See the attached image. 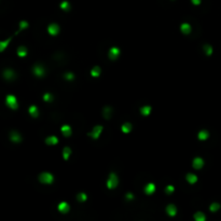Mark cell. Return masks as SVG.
<instances>
[{"mask_svg":"<svg viewBox=\"0 0 221 221\" xmlns=\"http://www.w3.org/2000/svg\"><path fill=\"white\" fill-rule=\"evenodd\" d=\"M5 105L11 110H18V98L14 95H7L5 97Z\"/></svg>","mask_w":221,"mask_h":221,"instance_id":"obj_3","label":"cell"},{"mask_svg":"<svg viewBox=\"0 0 221 221\" xmlns=\"http://www.w3.org/2000/svg\"><path fill=\"white\" fill-rule=\"evenodd\" d=\"M155 190H156V187H155V185L153 182L147 183L146 186H145V189H144V191H145V193H146L147 195H152L155 192Z\"/></svg>","mask_w":221,"mask_h":221,"instance_id":"obj_12","label":"cell"},{"mask_svg":"<svg viewBox=\"0 0 221 221\" xmlns=\"http://www.w3.org/2000/svg\"><path fill=\"white\" fill-rule=\"evenodd\" d=\"M191 2H192L194 5H201V2H202V0H191Z\"/></svg>","mask_w":221,"mask_h":221,"instance_id":"obj_37","label":"cell"},{"mask_svg":"<svg viewBox=\"0 0 221 221\" xmlns=\"http://www.w3.org/2000/svg\"><path fill=\"white\" fill-rule=\"evenodd\" d=\"M57 209L61 214L66 215V214H68L69 210H70V206H69V204L67 203V202H61V203L57 205Z\"/></svg>","mask_w":221,"mask_h":221,"instance_id":"obj_10","label":"cell"},{"mask_svg":"<svg viewBox=\"0 0 221 221\" xmlns=\"http://www.w3.org/2000/svg\"><path fill=\"white\" fill-rule=\"evenodd\" d=\"M125 199H127V201H133V199H135V196H134V194H133V193L128 192V193H126V195H125Z\"/></svg>","mask_w":221,"mask_h":221,"instance_id":"obj_36","label":"cell"},{"mask_svg":"<svg viewBox=\"0 0 221 221\" xmlns=\"http://www.w3.org/2000/svg\"><path fill=\"white\" fill-rule=\"evenodd\" d=\"M139 111H140V115H141L142 117H148V115H150L151 111H152V108H151V106H149V105H146V106H142L141 108L139 109Z\"/></svg>","mask_w":221,"mask_h":221,"instance_id":"obj_19","label":"cell"},{"mask_svg":"<svg viewBox=\"0 0 221 221\" xmlns=\"http://www.w3.org/2000/svg\"><path fill=\"white\" fill-rule=\"evenodd\" d=\"M61 31V27L58 26V24L56 23H52L48 26V32L51 36H57Z\"/></svg>","mask_w":221,"mask_h":221,"instance_id":"obj_9","label":"cell"},{"mask_svg":"<svg viewBox=\"0 0 221 221\" xmlns=\"http://www.w3.org/2000/svg\"><path fill=\"white\" fill-rule=\"evenodd\" d=\"M197 176L195 175V174H193V172H189V174H187V176H186V180L190 185H194V183H196L197 182Z\"/></svg>","mask_w":221,"mask_h":221,"instance_id":"obj_17","label":"cell"},{"mask_svg":"<svg viewBox=\"0 0 221 221\" xmlns=\"http://www.w3.org/2000/svg\"><path fill=\"white\" fill-rule=\"evenodd\" d=\"M9 138L10 140L12 142H14V144H20V142H22L23 140L22 135H21L18 131H11L9 135Z\"/></svg>","mask_w":221,"mask_h":221,"instance_id":"obj_8","label":"cell"},{"mask_svg":"<svg viewBox=\"0 0 221 221\" xmlns=\"http://www.w3.org/2000/svg\"><path fill=\"white\" fill-rule=\"evenodd\" d=\"M2 78L7 81H13L16 79V72L11 68H5V70L2 71Z\"/></svg>","mask_w":221,"mask_h":221,"instance_id":"obj_6","label":"cell"},{"mask_svg":"<svg viewBox=\"0 0 221 221\" xmlns=\"http://www.w3.org/2000/svg\"><path fill=\"white\" fill-rule=\"evenodd\" d=\"M204 164H205V162H204V160L202 159L201 156H196V158H194L193 161H192V166H193L194 169H201V168H203Z\"/></svg>","mask_w":221,"mask_h":221,"instance_id":"obj_11","label":"cell"},{"mask_svg":"<svg viewBox=\"0 0 221 221\" xmlns=\"http://www.w3.org/2000/svg\"><path fill=\"white\" fill-rule=\"evenodd\" d=\"M221 205L219 203H217V202H214V203L210 204V206H209V210L212 212H217L219 209H220Z\"/></svg>","mask_w":221,"mask_h":221,"instance_id":"obj_32","label":"cell"},{"mask_svg":"<svg viewBox=\"0 0 221 221\" xmlns=\"http://www.w3.org/2000/svg\"><path fill=\"white\" fill-rule=\"evenodd\" d=\"M165 193L167 195H170L172 193H174V191H175V187L172 186V185H168V186L165 187Z\"/></svg>","mask_w":221,"mask_h":221,"instance_id":"obj_35","label":"cell"},{"mask_svg":"<svg viewBox=\"0 0 221 221\" xmlns=\"http://www.w3.org/2000/svg\"><path fill=\"white\" fill-rule=\"evenodd\" d=\"M195 221H205L206 220V215L203 212H196L193 216Z\"/></svg>","mask_w":221,"mask_h":221,"instance_id":"obj_26","label":"cell"},{"mask_svg":"<svg viewBox=\"0 0 221 221\" xmlns=\"http://www.w3.org/2000/svg\"><path fill=\"white\" fill-rule=\"evenodd\" d=\"M27 53H28V51H27V48L26 46H24V45H21V46H18V51H16V54H18V57H26L27 56Z\"/></svg>","mask_w":221,"mask_h":221,"instance_id":"obj_21","label":"cell"},{"mask_svg":"<svg viewBox=\"0 0 221 221\" xmlns=\"http://www.w3.org/2000/svg\"><path fill=\"white\" fill-rule=\"evenodd\" d=\"M42 98H43V100H44L45 102H53L54 96H53V95H52L51 93L46 92V93H44V94H43Z\"/></svg>","mask_w":221,"mask_h":221,"instance_id":"obj_33","label":"cell"},{"mask_svg":"<svg viewBox=\"0 0 221 221\" xmlns=\"http://www.w3.org/2000/svg\"><path fill=\"white\" fill-rule=\"evenodd\" d=\"M59 8L63 10V11H65V12H68L69 10H70V3L67 1V0H64L61 2V5H59Z\"/></svg>","mask_w":221,"mask_h":221,"instance_id":"obj_29","label":"cell"},{"mask_svg":"<svg viewBox=\"0 0 221 221\" xmlns=\"http://www.w3.org/2000/svg\"><path fill=\"white\" fill-rule=\"evenodd\" d=\"M64 78H65V80H67V81H73L75 78V75L73 72H66L65 75H64Z\"/></svg>","mask_w":221,"mask_h":221,"instance_id":"obj_34","label":"cell"},{"mask_svg":"<svg viewBox=\"0 0 221 221\" xmlns=\"http://www.w3.org/2000/svg\"><path fill=\"white\" fill-rule=\"evenodd\" d=\"M71 155V149L69 147H65L64 149H63V158L65 161H68L69 158H70Z\"/></svg>","mask_w":221,"mask_h":221,"instance_id":"obj_27","label":"cell"},{"mask_svg":"<svg viewBox=\"0 0 221 221\" xmlns=\"http://www.w3.org/2000/svg\"><path fill=\"white\" fill-rule=\"evenodd\" d=\"M38 179H39V181L41 182V183H43V185H52L54 182L53 174L48 172H41L39 175V177H38Z\"/></svg>","mask_w":221,"mask_h":221,"instance_id":"obj_2","label":"cell"},{"mask_svg":"<svg viewBox=\"0 0 221 221\" xmlns=\"http://www.w3.org/2000/svg\"><path fill=\"white\" fill-rule=\"evenodd\" d=\"M165 210H166V214L169 217H175L177 215V207L174 204H168Z\"/></svg>","mask_w":221,"mask_h":221,"instance_id":"obj_13","label":"cell"},{"mask_svg":"<svg viewBox=\"0 0 221 221\" xmlns=\"http://www.w3.org/2000/svg\"><path fill=\"white\" fill-rule=\"evenodd\" d=\"M11 40H12V37H10V38H8V39H5V40H2V41H0V53L3 52V51L8 48V45L10 44Z\"/></svg>","mask_w":221,"mask_h":221,"instance_id":"obj_22","label":"cell"},{"mask_svg":"<svg viewBox=\"0 0 221 221\" xmlns=\"http://www.w3.org/2000/svg\"><path fill=\"white\" fill-rule=\"evenodd\" d=\"M45 68H44L41 64H36V65H34V67H32V73L35 75V77H37V78H42V77H44L45 75Z\"/></svg>","mask_w":221,"mask_h":221,"instance_id":"obj_4","label":"cell"},{"mask_svg":"<svg viewBox=\"0 0 221 221\" xmlns=\"http://www.w3.org/2000/svg\"><path fill=\"white\" fill-rule=\"evenodd\" d=\"M180 30H181L183 35H189L192 31V27H191L189 23H182L181 25H180Z\"/></svg>","mask_w":221,"mask_h":221,"instance_id":"obj_15","label":"cell"},{"mask_svg":"<svg viewBox=\"0 0 221 221\" xmlns=\"http://www.w3.org/2000/svg\"><path fill=\"white\" fill-rule=\"evenodd\" d=\"M133 129V125L131 123H128V122H125V123L122 124V126H121V131L124 133V134H128V133H131Z\"/></svg>","mask_w":221,"mask_h":221,"instance_id":"obj_23","label":"cell"},{"mask_svg":"<svg viewBox=\"0 0 221 221\" xmlns=\"http://www.w3.org/2000/svg\"><path fill=\"white\" fill-rule=\"evenodd\" d=\"M77 201L79 202V203H84L86 199H88V195H86V193H84V192H80V193H78L77 194Z\"/></svg>","mask_w":221,"mask_h":221,"instance_id":"obj_28","label":"cell"},{"mask_svg":"<svg viewBox=\"0 0 221 221\" xmlns=\"http://www.w3.org/2000/svg\"><path fill=\"white\" fill-rule=\"evenodd\" d=\"M203 51L207 56H210L212 54V52H214V49H212V46L210 44H205L203 46Z\"/></svg>","mask_w":221,"mask_h":221,"instance_id":"obj_30","label":"cell"},{"mask_svg":"<svg viewBox=\"0 0 221 221\" xmlns=\"http://www.w3.org/2000/svg\"><path fill=\"white\" fill-rule=\"evenodd\" d=\"M208 137H209V132L206 131V129H202V131H199V134H197V138H199V140H202V141L208 139Z\"/></svg>","mask_w":221,"mask_h":221,"instance_id":"obj_24","label":"cell"},{"mask_svg":"<svg viewBox=\"0 0 221 221\" xmlns=\"http://www.w3.org/2000/svg\"><path fill=\"white\" fill-rule=\"evenodd\" d=\"M102 131H104V127H102V125H95L92 129V132H90L88 134L90 137L92 138V139H98V138L100 137V135H102Z\"/></svg>","mask_w":221,"mask_h":221,"instance_id":"obj_5","label":"cell"},{"mask_svg":"<svg viewBox=\"0 0 221 221\" xmlns=\"http://www.w3.org/2000/svg\"><path fill=\"white\" fill-rule=\"evenodd\" d=\"M45 144L48 146H55V145L58 144V138L56 136H54V135H51L48 138H45Z\"/></svg>","mask_w":221,"mask_h":221,"instance_id":"obj_18","label":"cell"},{"mask_svg":"<svg viewBox=\"0 0 221 221\" xmlns=\"http://www.w3.org/2000/svg\"><path fill=\"white\" fill-rule=\"evenodd\" d=\"M100 75H102V68L99 66H94L91 70V75L93 78H98Z\"/></svg>","mask_w":221,"mask_h":221,"instance_id":"obj_25","label":"cell"},{"mask_svg":"<svg viewBox=\"0 0 221 221\" xmlns=\"http://www.w3.org/2000/svg\"><path fill=\"white\" fill-rule=\"evenodd\" d=\"M120 54H121V50L118 46H112V48L109 49L108 57L110 58L111 61H117L120 57Z\"/></svg>","mask_w":221,"mask_h":221,"instance_id":"obj_7","label":"cell"},{"mask_svg":"<svg viewBox=\"0 0 221 221\" xmlns=\"http://www.w3.org/2000/svg\"><path fill=\"white\" fill-rule=\"evenodd\" d=\"M61 132L64 135V137H70L71 134H72V129H71L70 125L65 124V125H63L62 127H61Z\"/></svg>","mask_w":221,"mask_h":221,"instance_id":"obj_14","label":"cell"},{"mask_svg":"<svg viewBox=\"0 0 221 221\" xmlns=\"http://www.w3.org/2000/svg\"><path fill=\"white\" fill-rule=\"evenodd\" d=\"M112 115V108L110 106H105L102 108V117L105 120H109Z\"/></svg>","mask_w":221,"mask_h":221,"instance_id":"obj_16","label":"cell"},{"mask_svg":"<svg viewBox=\"0 0 221 221\" xmlns=\"http://www.w3.org/2000/svg\"><path fill=\"white\" fill-rule=\"evenodd\" d=\"M28 112H29V115H30L32 118H38V117H39V109H38V107L35 106V105H31V106L28 108Z\"/></svg>","mask_w":221,"mask_h":221,"instance_id":"obj_20","label":"cell"},{"mask_svg":"<svg viewBox=\"0 0 221 221\" xmlns=\"http://www.w3.org/2000/svg\"><path fill=\"white\" fill-rule=\"evenodd\" d=\"M28 27H29V23L27 22V21H21V22L18 23V32L24 30V29H27ZM18 32H16V34H18Z\"/></svg>","mask_w":221,"mask_h":221,"instance_id":"obj_31","label":"cell"},{"mask_svg":"<svg viewBox=\"0 0 221 221\" xmlns=\"http://www.w3.org/2000/svg\"><path fill=\"white\" fill-rule=\"evenodd\" d=\"M118 186H119V177L115 172H110L107 179V188L109 190H115Z\"/></svg>","mask_w":221,"mask_h":221,"instance_id":"obj_1","label":"cell"}]
</instances>
